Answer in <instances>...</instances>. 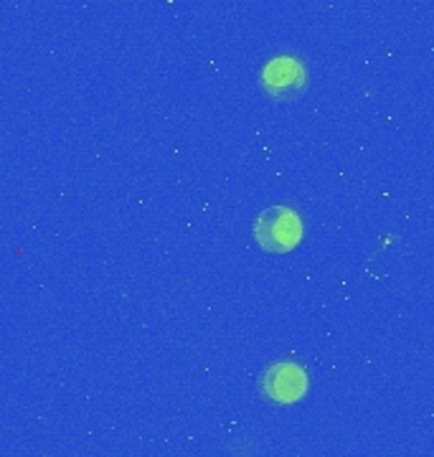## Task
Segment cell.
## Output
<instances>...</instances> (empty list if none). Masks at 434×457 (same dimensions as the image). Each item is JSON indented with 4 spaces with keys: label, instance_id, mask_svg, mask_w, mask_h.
<instances>
[{
    "label": "cell",
    "instance_id": "cell-2",
    "mask_svg": "<svg viewBox=\"0 0 434 457\" xmlns=\"http://www.w3.org/2000/svg\"><path fill=\"white\" fill-rule=\"evenodd\" d=\"M259 389L264 394V399H270L274 404H295L307 392L305 369L292 361L272 363L264 369V374L259 378Z\"/></svg>",
    "mask_w": 434,
    "mask_h": 457
},
{
    "label": "cell",
    "instance_id": "cell-3",
    "mask_svg": "<svg viewBox=\"0 0 434 457\" xmlns=\"http://www.w3.org/2000/svg\"><path fill=\"white\" fill-rule=\"evenodd\" d=\"M259 82H262V89L272 99L289 102V99L300 97L305 89V66L300 64V59H295V56H277L262 69Z\"/></svg>",
    "mask_w": 434,
    "mask_h": 457
},
{
    "label": "cell",
    "instance_id": "cell-1",
    "mask_svg": "<svg viewBox=\"0 0 434 457\" xmlns=\"http://www.w3.org/2000/svg\"><path fill=\"white\" fill-rule=\"evenodd\" d=\"M255 242L270 254L292 252L303 239V219L289 206H272L264 209L255 219Z\"/></svg>",
    "mask_w": 434,
    "mask_h": 457
}]
</instances>
